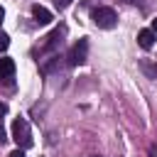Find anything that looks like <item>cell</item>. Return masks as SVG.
<instances>
[{"label":"cell","mask_w":157,"mask_h":157,"mask_svg":"<svg viewBox=\"0 0 157 157\" xmlns=\"http://www.w3.org/2000/svg\"><path fill=\"white\" fill-rule=\"evenodd\" d=\"M91 17H93V22H96L98 27H103V29H110V27H115V22H118V15H115L113 7H96V10L91 12Z\"/></svg>","instance_id":"7a4b0ae2"},{"label":"cell","mask_w":157,"mask_h":157,"mask_svg":"<svg viewBox=\"0 0 157 157\" xmlns=\"http://www.w3.org/2000/svg\"><path fill=\"white\" fill-rule=\"evenodd\" d=\"M12 140L17 142L20 150H27L32 145V132H29V125L25 118H15L12 120Z\"/></svg>","instance_id":"6da1fadb"},{"label":"cell","mask_w":157,"mask_h":157,"mask_svg":"<svg viewBox=\"0 0 157 157\" xmlns=\"http://www.w3.org/2000/svg\"><path fill=\"white\" fill-rule=\"evenodd\" d=\"M69 66H81V64H86V59H88V39L86 37H81L74 47H71V52H69Z\"/></svg>","instance_id":"3957f363"},{"label":"cell","mask_w":157,"mask_h":157,"mask_svg":"<svg viewBox=\"0 0 157 157\" xmlns=\"http://www.w3.org/2000/svg\"><path fill=\"white\" fill-rule=\"evenodd\" d=\"M150 157H157V145H150V152H147Z\"/></svg>","instance_id":"8fae6325"},{"label":"cell","mask_w":157,"mask_h":157,"mask_svg":"<svg viewBox=\"0 0 157 157\" xmlns=\"http://www.w3.org/2000/svg\"><path fill=\"white\" fill-rule=\"evenodd\" d=\"M7 157H25V150H20V147H17V150H12Z\"/></svg>","instance_id":"30bf717a"},{"label":"cell","mask_w":157,"mask_h":157,"mask_svg":"<svg viewBox=\"0 0 157 157\" xmlns=\"http://www.w3.org/2000/svg\"><path fill=\"white\" fill-rule=\"evenodd\" d=\"M32 17H34L37 25H49L52 22V12L42 5H32Z\"/></svg>","instance_id":"5b68a950"},{"label":"cell","mask_w":157,"mask_h":157,"mask_svg":"<svg viewBox=\"0 0 157 157\" xmlns=\"http://www.w3.org/2000/svg\"><path fill=\"white\" fill-rule=\"evenodd\" d=\"M66 34V27H56L54 32H49L47 37H44V42L39 44V54H44V52H54L59 44H61V37Z\"/></svg>","instance_id":"277c9868"},{"label":"cell","mask_w":157,"mask_h":157,"mask_svg":"<svg viewBox=\"0 0 157 157\" xmlns=\"http://www.w3.org/2000/svg\"><path fill=\"white\" fill-rule=\"evenodd\" d=\"M2 17H5V10H2V7H0V22H2Z\"/></svg>","instance_id":"9a60e30c"},{"label":"cell","mask_w":157,"mask_h":157,"mask_svg":"<svg viewBox=\"0 0 157 157\" xmlns=\"http://www.w3.org/2000/svg\"><path fill=\"white\" fill-rule=\"evenodd\" d=\"M5 140H7V135H5V130H2V125H0V145H2Z\"/></svg>","instance_id":"7c38bea8"},{"label":"cell","mask_w":157,"mask_h":157,"mask_svg":"<svg viewBox=\"0 0 157 157\" xmlns=\"http://www.w3.org/2000/svg\"><path fill=\"white\" fill-rule=\"evenodd\" d=\"M54 5H56L59 10H64V7H69V5H71V0H54Z\"/></svg>","instance_id":"9c48e42d"},{"label":"cell","mask_w":157,"mask_h":157,"mask_svg":"<svg viewBox=\"0 0 157 157\" xmlns=\"http://www.w3.org/2000/svg\"><path fill=\"white\" fill-rule=\"evenodd\" d=\"M7 47H10V37H7L5 32H0V52H5Z\"/></svg>","instance_id":"ba28073f"},{"label":"cell","mask_w":157,"mask_h":157,"mask_svg":"<svg viewBox=\"0 0 157 157\" xmlns=\"http://www.w3.org/2000/svg\"><path fill=\"white\" fill-rule=\"evenodd\" d=\"M12 74H15V61L7 59V56H2L0 59V78H10Z\"/></svg>","instance_id":"52a82bcc"},{"label":"cell","mask_w":157,"mask_h":157,"mask_svg":"<svg viewBox=\"0 0 157 157\" xmlns=\"http://www.w3.org/2000/svg\"><path fill=\"white\" fill-rule=\"evenodd\" d=\"M137 44H140L142 49H152V44H155L152 29H140V32H137Z\"/></svg>","instance_id":"8992f818"},{"label":"cell","mask_w":157,"mask_h":157,"mask_svg":"<svg viewBox=\"0 0 157 157\" xmlns=\"http://www.w3.org/2000/svg\"><path fill=\"white\" fill-rule=\"evenodd\" d=\"M152 34H157V20H152Z\"/></svg>","instance_id":"5bb4252c"},{"label":"cell","mask_w":157,"mask_h":157,"mask_svg":"<svg viewBox=\"0 0 157 157\" xmlns=\"http://www.w3.org/2000/svg\"><path fill=\"white\" fill-rule=\"evenodd\" d=\"M93 157H98V155H93Z\"/></svg>","instance_id":"2e32d148"},{"label":"cell","mask_w":157,"mask_h":157,"mask_svg":"<svg viewBox=\"0 0 157 157\" xmlns=\"http://www.w3.org/2000/svg\"><path fill=\"white\" fill-rule=\"evenodd\" d=\"M5 113H7V105H5V103H2V101H0V118H2V115H5Z\"/></svg>","instance_id":"4fadbf2b"}]
</instances>
